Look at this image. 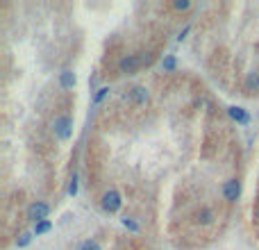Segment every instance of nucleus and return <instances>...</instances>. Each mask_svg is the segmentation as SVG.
<instances>
[{"label": "nucleus", "mask_w": 259, "mask_h": 250, "mask_svg": "<svg viewBox=\"0 0 259 250\" xmlns=\"http://www.w3.org/2000/svg\"><path fill=\"white\" fill-rule=\"evenodd\" d=\"M59 82H62L64 89H73L78 80H75V73H71V71H64V73L59 75Z\"/></svg>", "instance_id": "obj_7"}, {"label": "nucleus", "mask_w": 259, "mask_h": 250, "mask_svg": "<svg viewBox=\"0 0 259 250\" xmlns=\"http://www.w3.org/2000/svg\"><path fill=\"white\" fill-rule=\"evenodd\" d=\"M186 32H189V28H184V30H182V32H180V35H177V39H184V37H186Z\"/></svg>", "instance_id": "obj_19"}, {"label": "nucleus", "mask_w": 259, "mask_h": 250, "mask_svg": "<svg viewBox=\"0 0 259 250\" xmlns=\"http://www.w3.org/2000/svg\"><path fill=\"white\" fill-rule=\"evenodd\" d=\"M139 66H141V59H139L137 55H127V57H123L121 62H118V71H121L123 75L134 73Z\"/></svg>", "instance_id": "obj_5"}, {"label": "nucleus", "mask_w": 259, "mask_h": 250, "mask_svg": "<svg viewBox=\"0 0 259 250\" xmlns=\"http://www.w3.org/2000/svg\"><path fill=\"white\" fill-rule=\"evenodd\" d=\"M196 221L202 223V225H209V223L214 221V211H211V209H200L196 214Z\"/></svg>", "instance_id": "obj_9"}, {"label": "nucleus", "mask_w": 259, "mask_h": 250, "mask_svg": "<svg viewBox=\"0 0 259 250\" xmlns=\"http://www.w3.org/2000/svg\"><path fill=\"white\" fill-rule=\"evenodd\" d=\"M32 236H35V232H21L19 239H16V245H19V248H25V245H30Z\"/></svg>", "instance_id": "obj_12"}, {"label": "nucleus", "mask_w": 259, "mask_h": 250, "mask_svg": "<svg viewBox=\"0 0 259 250\" xmlns=\"http://www.w3.org/2000/svg\"><path fill=\"white\" fill-rule=\"evenodd\" d=\"M227 114H230V118H232V121L241 123V125H248V121H250L248 112H245L243 107H227Z\"/></svg>", "instance_id": "obj_6"}, {"label": "nucleus", "mask_w": 259, "mask_h": 250, "mask_svg": "<svg viewBox=\"0 0 259 250\" xmlns=\"http://www.w3.org/2000/svg\"><path fill=\"white\" fill-rule=\"evenodd\" d=\"M109 96V87H100L98 91H96V96H93V105H98V103H103L105 98Z\"/></svg>", "instance_id": "obj_13"}, {"label": "nucleus", "mask_w": 259, "mask_h": 250, "mask_svg": "<svg viewBox=\"0 0 259 250\" xmlns=\"http://www.w3.org/2000/svg\"><path fill=\"white\" fill-rule=\"evenodd\" d=\"M48 214H50V207L46 205V202L37 200L32 202V205L28 207V218L35 223H41V221H48Z\"/></svg>", "instance_id": "obj_2"}, {"label": "nucleus", "mask_w": 259, "mask_h": 250, "mask_svg": "<svg viewBox=\"0 0 259 250\" xmlns=\"http://www.w3.org/2000/svg\"><path fill=\"white\" fill-rule=\"evenodd\" d=\"M121 205H123V200H121V193H118V191H114V189H109V191H105V196H103V209H105V211H109V214H114V211H118V209H121Z\"/></svg>", "instance_id": "obj_3"}, {"label": "nucleus", "mask_w": 259, "mask_h": 250, "mask_svg": "<svg viewBox=\"0 0 259 250\" xmlns=\"http://www.w3.org/2000/svg\"><path fill=\"white\" fill-rule=\"evenodd\" d=\"M53 130L62 141L71 139V134H73V121H71V116H57L53 123Z\"/></svg>", "instance_id": "obj_1"}, {"label": "nucleus", "mask_w": 259, "mask_h": 250, "mask_svg": "<svg viewBox=\"0 0 259 250\" xmlns=\"http://www.w3.org/2000/svg\"><path fill=\"white\" fill-rule=\"evenodd\" d=\"M223 196L227 202H236L241 196V182L239 180H227L223 184Z\"/></svg>", "instance_id": "obj_4"}, {"label": "nucleus", "mask_w": 259, "mask_h": 250, "mask_svg": "<svg viewBox=\"0 0 259 250\" xmlns=\"http://www.w3.org/2000/svg\"><path fill=\"white\" fill-rule=\"evenodd\" d=\"M80 250H100V243H98V241L89 239V241H84V243L80 245Z\"/></svg>", "instance_id": "obj_15"}, {"label": "nucleus", "mask_w": 259, "mask_h": 250, "mask_svg": "<svg viewBox=\"0 0 259 250\" xmlns=\"http://www.w3.org/2000/svg\"><path fill=\"white\" fill-rule=\"evenodd\" d=\"M69 193H71V196H75V193H78V175H73V177H71V184H69Z\"/></svg>", "instance_id": "obj_18"}, {"label": "nucleus", "mask_w": 259, "mask_h": 250, "mask_svg": "<svg viewBox=\"0 0 259 250\" xmlns=\"http://www.w3.org/2000/svg\"><path fill=\"white\" fill-rule=\"evenodd\" d=\"M254 218H257V223H259V207H257V211H254Z\"/></svg>", "instance_id": "obj_20"}, {"label": "nucleus", "mask_w": 259, "mask_h": 250, "mask_svg": "<svg viewBox=\"0 0 259 250\" xmlns=\"http://www.w3.org/2000/svg\"><path fill=\"white\" fill-rule=\"evenodd\" d=\"M50 230H53V223H50V221H41V223H35V234H37V236L46 234V232H50Z\"/></svg>", "instance_id": "obj_11"}, {"label": "nucleus", "mask_w": 259, "mask_h": 250, "mask_svg": "<svg viewBox=\"0 0 259 250\" xmlns=\"http://www.w3.org/2000/svg\"><path fill=\"white\" fill-rule=\"evenodd\" d=\"M123 227H125V230H130V232H139V225L132 221V218H123Z\"/></svg>", "instance_id": "obj_17"}, {"label": "nucleus", "mask_w": 259, "mask_h": 250, "mask_svg": "<svg viewBox=\"0 0 259 250\" xmlns=\"http://www.w3.org/2000/svg\"><path fill=\"white\" fill-rule=\"evenodd\" d=\"M132 96H134V100H137L139 105L148 103V98H150V96H148V89H146V87H137V89L132 91Z\"/></svg>", "instance_id": "obj_10"}, {"label": "nucleus", "mask_w": 259, "mask_h": 250, "mask_svg": "<svg viewBox=\"0 0 259 250\" xmlns=\"http://www.w3.org/2000/svg\"><path fill=\"white\" fill-rule=\"evenodd\" d=\"M245 89H248V93H259V75L257 73L248 75V80H245Z\"/></svg>", "instance_id": "obj_8"}, {"label": "nucleus", "mask_w": 259, "mask_h": 250, "mask_svg": "<svg viewBox=\"0 0 259 250\" xmlns=\"http://www.w3.org/2000/svg\"><path fill=\"white\" fill-rule=\"evenodd\" d=\"M173 7H175L177 12H186L191 7V3H189V0H175V3H173Z\"/></svg>", "instance_id": "obj_16"}, {"label": "nucleus", "mask_w": 259, "mask_h": 250, "mask_svg": "<svg viewBox=\"0 0 259 250\" xmlns=\"http://www.w3.org/2000/svg\"><path fill=\"white\" fill-rule=\"evenodd\" d=\"M161 66H164V71H175V66H177L175 57H173V55H168V57H164V62H161Z\"/></svg>", "instance_id": "obj_14"}]
</instances>
